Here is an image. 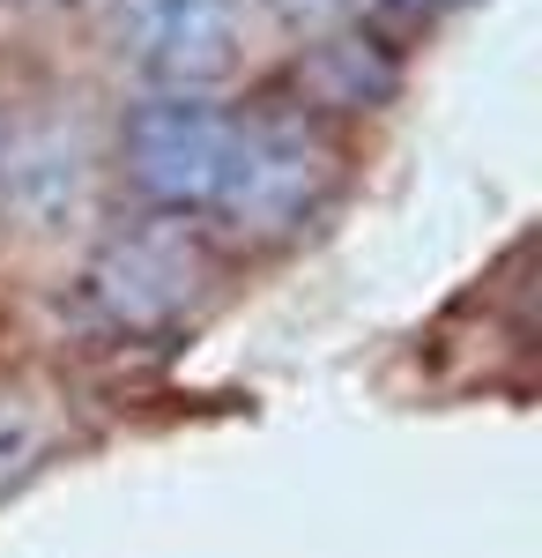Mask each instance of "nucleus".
Segmentation results:
<instances>
[{"instance_id":"nucleus-7","label":"nucleus","mask_w":542,"mask_h":558,"mask_svg":"<svg viewBox=\"0 0 542 558\" xmlns=\"http://www.w3.org/2000/svg\"><path fill=\"white\" fill-rule=\"evenodd\" d=\"M394 8H409V15H439V8H454V0H394Z\"/></svg>"},{"instance_id":"nucleus-5","label":"nucleus","mask_w":542,"mask_h":558,"mask_svg":"<svg viewBox=\"0 0 542 558\" xmlns=\"http://www.w3.org/2000/svg\"><path fill=\"white\" fill-rule=\"evenodd\" d=\"M45 447H52V410L38 395H0V499L45 462Z\"/></svg>"},{"instance_id":"nucleus-4","label":"nucleus","mask_w":542,"mask_h":558,"mask_svg":"<svg viewBox=\"0 0 542 558\" xmlns=\"http://www.w3.org/2000/svg\"><path fill=\"white\" fill-rule=\"evenodd\" d=\"M89 194H97V149H89L83 128L67 120H38L8 142L0 157V202L8 216L30 231V239H60L89 216Z\"/></svg>"},{"instance_id":"nucleus-6","label":"nucleus","mask_w":542,"mask_h":558,"mask_svg":"<svg viewBox=\"0 0 542 558\" xmlns=\"http://www.w3.org/2000/svg\"><path fill=\"white\" fill-rule=\"evenodd\" d=\"M268 8H275L291 31H328V23H342L357 0H268Z\"/></svg>"},{"instance_id":"nucleus-2","label":"nucleus","mask_w":542,"mask_h":558,"mask_svg":"<svg viewBox=\"0 0 542 558\" xmlns=\"http://www.w3.org/2000/svg\"><path fill=\"white\" fill-rule=\"evenodd\" d=\"M238 45H246L238 0H120L112 8V52L164 97L223 83L238 68Z\"/></svg>"},{"instance_id":"nucleus-1","label":"nucleus","mask_w":542,"mask_h":558,"mask_svg":"<svg viewBox=\"0 0 542 558\" xmlns=\"http://www.w3.org/2000/svg\"><path fill=\"white\" fill-rule=\"evenodd\" d=\"M126 179L164 216H223L238 231H297L334 149L297 112H223L209 97H149L126 120Z\"/></svg>"},{"instance_id":"nucleus-3","label":"nucleus","mask_w":542,"mask_h":558,"mask_svg":"<svg viewBox=\"0 0 542 558\" xmlns=\"http://www.w3.org/2000/svg\"><path fill=\"white\" fill-rule=\"evenodd\" d=\"M201 283H209L201 239L178 216H157V223L126 231V239H112L97 254V268H89V305L112 328H126V336H157V328L194 313Z\"/></svg>"}]
</instances>
